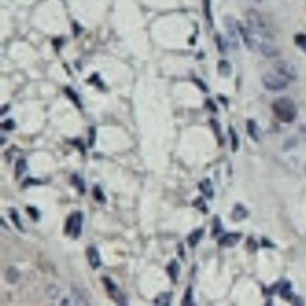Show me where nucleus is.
<instances>
[{"label": "nucleus", "mask_w": 306, "mask_h": 306, "mask_svg": "<svg viewBox=\"0 0 306 306\" xmlns=\"http://www.w3.org/2000/svg\"><path fill=\"white\" fill-rule=\"evenodd\" d=\"M247 28L250 32L258 36V38L266 40L272 35L271 26L263 14L256 10L251 9L246 14Z\"/></svg>", "instance_id": "1"}, {"label": "nucleus", "mask_w": 306, "mask_h": 306, "mask_svg": "<svg viewBox=\"0 0 306 306\" xmlns=\"http://www.w3.org/2000/svg\"><path fill=\"white\" fill-rule=\"evenodd\" d=\"M272 109L277 118L283 122L290 123L297 118V105L289 98H278L273 102Z\"/></svg>", "instance_id": "2"}, {"label": "nucleus", "mask_w": 306, "mask_h": 306, "mask_svg": "<svg viewBox=\"0 0 306 306\" xmlns=\"http://www.w3.org/2000/svg\"><path fill=\"white\" fill-rule=\"evenodd\" d=\"M264 87L268 91L279 92L285 90L288 86L289 82L286 78L275 73H266L261 78Z\"/></svg>", "instance_id": "3"}, {"label": "nucleus", "mask_w": 306, "mask_h": 306, "mask_svg": "<svg viewBox=\"0 0 306 306\" xmlns=\"http://www.w3.org/2000/svg\"><path fill=\"white\" fill-rule=\"evenodd\" d=\"M84 215L82 212L77 211L69 215L65 225V232L73 239H77L81 235L83 229Z\"/></svg>", "instance_id": "4"}, {"label": "nucleus", "mask_w": 306, "mask_h": 306, "mask_svg": "<svg viewBox=\"0 0 306 306\" xmlns=\"http://www.w3.org/2000/svg\"><path fill=\"white\" fill-rule=\"evenodd\" d=\"M274 68L275 72L286 78L288 82L295 81L297 78V68L287 60H279L275 64Z\"/></svg>", "instance_id": "5"}, {"label": "nucleus", "mask_w": 306, "mask_h": 306, "mask_svg": "<svg viewBox=\"0 0 306 306\" xmlns=\"http://www.w3.org/2000/svg\"><path fill=\"white\" fill-rule=\"evenodd\" d=\"M102 282L104 284V287H105L107 293L109 294L110 298L117 303L118 305H127L128 303L126 301V298H125L124 295L121 293L119 287H117V285L115 284L110 278L104 277L102 278Z\"/></svg>", "instance_id": "6"}, {"label": "nucleus", "mask_w": 306, "mask_h": 306, "mask_svg": "<svg viewBox=\"0 0 306 306\" xmlns=\"http://www.w3.org/2000/svg\"><path fill=\"white\" fill-rule=\"evenodd\" d=\"M86 257L88 259V262L90 264L92 268H99L102 265V260H101L100 254L97 251L96 247L91 246L89 247L86 251Z\"/></svg>", "instance_id": "7"}, {"label": "nucleus", "mask_w": 306, "mask_h": 306, "mask_svg": "<svg viewBox=\"0 0 306 306\" xmlns=\"http://www.w3.org/2000/svg\"><path fill=\"white\" fill-rule=\"evenodd\" d=\"M258 51L267 57H278L279 55V50L275 45H273L272 43H268L267 41H264L263 43L260 44Z\"/></svg>", "instance_id": "8"}, {"label": "nucleus", "mask_w": 306, "mask_h": 306, "mask_svg": "<svg viewBox=\"0 0 306 306\" xmlns=\"http://www.w3.org/2000/svg\"><path fill=\"white\" fill-rule=\"evenodd\" d=\"M242 238V235L236 233L227 234L221 237L219 240V244L223 247H233L238 244L240 239Z\"/></svg>", "instance_id": "9"}, {"label": "nucleus", "mask_w": 306, "mask_h": 306, "mask_svg": "<svg viewBox=\"0 0 306 306\" xmlns=\"http://www.w3.org/2000/svg\"><path fill=\"white\" fill-rule=\"evenodd\" d=\"M72 296H73L76 306H88L89 305L87 293L85 290H82L80 288H74Z\"/></svg>", "instance_id": "10"}, {"label": "nucleus", "mask_w": 306, "mask_h": 306, "mask_svg": "<svg viewBox=\"0 0 306 306\" xmlns=\"http://www.w3.org/2000/svg\"><path fill=\"white\" fill-rule=\"evenodd\" d=\"M180 269H181V267L178 263L177 260H175V259L172 260L166 267L168 275L174 283L177 282L178 276L180 274Z\"/></svg>", "instance_id": "11"}, {"label": "nucleus", "mask_w": 306, "mask_h": 306, "mask_svg": "<svg viewBox=\"0 0 306 306\" xmlns=\"http://www.w3.org/2000/svg\"><path fill=\"white\" fill-rule=\"evenodd\" d=\"M199 188L201 190V192L207 198V199H211L213 195H214V189L212 186V183H211L210 180L208 179H205L204 181L200 183Z\"/></svg>", "instance_id": "12"}, {"label": "nucleus", "mask_w": 306, "mask_h": 306, "mask_svg": "<svg viewBox=\"0 0 306 306\" xmlns=\"http://www.w3.org/2000/svg\"><path fill=\"white\" fill-rule=\"evenodd\" d=\"M202 235H203V230L202 229L195 230L194 232H192V234L189 235V237H188V244L190 245V247H192V248L196 247L197 244L200 243V241L202 238Z\"/></svg>", "instance_id": "13"}, {"label": "nucleus", "mask_w": 306, "mask_h": 306, "mask_svg": "<svg viewBox=\"0 0 306 306\" xmlns=\"http://www.w3.org/2000/svg\"><path fill=\"white\" fill-rule=\"evenodd\" d=\"M172 295L171 293H162L155 298L154 304L158 305V306H170L171 302H172Z\"/></svg>", "instance_id": "14"}, {"label": "nucleus", "mask_w": 306, "mask_h": 306, "mask_svg": "<svg viewBox=\"0 0 306 306\" xmlns=\"http://www.w3.org/2000/svg\"><path fill=\"white\" fill-rule=\"evenodd\" d=\"M72 184L76 187L78 192L84 194L86 192V183L85 181L82 179L78 174H73L71 176Z\"/></svg>", "instance_id": "15"}, {"label": "nucleus", "mask_w": 306, "mask_h": 306, "mask_svg": "<svg viewBox=\"0 0 306 306\" xmlns=\"http://www.w3.org/2000/svg\"><path fill=\"white\" fill-rule=\"evenodd\" d=\"M247 215H248V211L245 209V207L243 205L238 204L235 206L234 212H233V218L235 221L243 220Z\"/></svg>", "instance_id": "16"}, {"label": "nucleus", "mask_w": 306, "mask_h": 306, "mask_svg": "<svg viewBox=\"0 0 306 306\" xmlns=\"http://www.w3.org/2000/svg\"><path fill=\"white\" fill-rule=\"evenodd\" d=\"M27 170V163L24 159H19L17 160V162L15 163V167H14V174L16 179H19L24 172Z\"/></svg>", "instance_id": "17"}, {"label": "nucleus", "mask_w": 306, "mask_h": 306, "mask_svg": "<svg viewBox=\"0 0 306 306\" xmlns=\"http://www.w3.org/2000/svg\"><path fill=\"white\" fill-rule=\"evenodd\" d=\"M18 278H19V272L16 268L11 267V268L6 269L5 279H6L7 282L10 283V284H14L18 280Z\"/></svg>", "instance_id": "18"}, {"label": "nucleus", "mask_w": 306, "mask_h": 306, "mask_svg": "<svg viewBox=\"0 0 306 306\" xmlns=\"http://www.w3.org/2000/svg\"><path fill=\"white\" fill-rule=\"evenodd\" d=\"M247 130L250 136L254 139L258 140V128L254 120H249L247 123Z\"/></svg>", "instance_id": "19"}, {"label": "nucleus", "mask_w": 306, "mask_h": 306, "mask_svg": "<svg viewBox=\"0 0 306 306\" xmlns=\"http://www.w3.org/2000/svg\"><path fill=\"white\" fill-rule=\"evenodd\" d=\"M218 71L220 73L221 75L227 77L231 74L232 71V68L230 66L229 63L225 60H222L220 62L218 63Z\"/></svg>", "instance_id": "20"}, {"label": "nucleus", "mask_w": 306, "mask_h": 306, "mask_svg": "<svg viewBox=\"0 0 306 306\" xmlns=\"http://www.w3.org/2000/svg\"><path fill=\"white\" fill-rule=\"evenodd\" d=\"M11 212V214H10V216H11V219L13 221V223H14V225L17 227V229L21 230V231H23L24 230V226H23V224H22V222H21V219H20L19 214H18V212L15 210V209H11L10 210Z\"/></svg>", "instance_id": "21"}, {"label": "nucleus", "mask_w": 306, "mask_h": 306, "mask_svg": "<svg viewBox=\"0 0 306 306\" xmlns=\"http://www.w3.org/2000/svg\"><path fill=\"white\" fill-rule=\"evenodd\" d=\"M93 195H94L95 199H96V201H98V202H100V203H105V196H104V194H103V192L102 191V189H101L100 187L96 186L94 188V190H93Z\"/></svg>", "instance_id": "22"}, {"label": "nucleus", "mask_w": 306, "mask_h": 306, "mask_svg": "<svg viewBox=\"0 0 306 306\" xmlns=\"http://www.w3.org/2000/svg\"><path fill=\"white\" fill-rule=\"evenodd\" d=\"M295 42L297 43V46L306 53V34H300L296 36Z\"/></svg>", "instance_id": "23"}, {"label": "nucleus", "mask_w": 306, "mask_h": 306, "mask_svg": "<svg viewBox=\"0 0 306 306\" xmlns=\"http://www.w3.org/2000/svg\"><path fill=\"white\" fill-rule=\"evenodd\" d=\"M230 134L232 137V147H233V150H236L238 146H239V141H238V138H237V135L235 133L234 129H230Z\"/></svg>", "instance_id": "24"}, {"label": "nucleus", "mask_w": 306, "mask_h": 306, "mask_svg": "<svg viewBox=\"0 0 306 306\" xmlns=\"http://www.w3.org/2000/svg\"><path fill=\"white\" fill-rule=\"evenodd\" d=\"M182 305H187V306L193 305V303H192V291L191 287L188 288V290L186 291L185 297H184V299L182 302Z\"/></svg>", "instance_id": "25"}, {"label": "nucleus", "mask_w": 306, "mask_h": 306, "mask_svg": "<svg viewBox=\"0 0 306 306\" xmlns=\"http://www.w3.org/2000/svg\"><path fill=\"white\" fill-rule=\"evenodd\" d=\"M292 296L291 291H290V286L287 284L283 287L282 290H281V297L286 298V299H289Z\"/></svg>", "instance_id": "26"}, {"label": "nucleus", "mask_w": 306, "mask_h": 306, "mask_svg": "<svg viewBox=\"0 0 306 306\" xmlns=\"http://www.w3.org/2000/svg\"><path fill=\"white\" fill-rule=\"evenodd\" d=\"M66 92H67V96H69L72 100L74 101V102H75L77 106L80 107V102H79V100H78V97H77V95L73 92V90L69 89V88H67V89H66Z\"/></svg>", "instance_id": "27"}, {"label": "nucleus", "mask_w": 306, "mask_h": 306, "mask_svg": "<svg viewBox=\"0 0 306 306\" xmlns=\"http://www.w3.org/2000/svg\"><path fill=\"white\" fill-rule=\"evenodd\" d=\"M47 294H48L49 297L55 298V297H58V289L55 286L50 287H49V290H47Z\"/></svg>", "instance_id": "28"}, {"label": "nucleus", "mask_w": 306, "mask_h": 306, "mask_svg": "<svg viewBox=\"0 0 306 306\" xmlns=\"http://www.w3.org/2000/svg\"><path fill=\"white\" fill-rule=\"evenodd\" d=\"M194 206L198 207L200 210L203 211V212H206V204H205V202L201 200V198L200 199H198L196 201H195V203H194Z\"/></svg>", "instance_id": "29"}, {"label": "nucleus", "mask_w": 306, "mask_h": 306, "mask_svg": "<svg viewBox=\"0 0 306 306\" xmlns=\"http://www.w3.org/2000/svg\"><path fill=\"white\" fill-rule=\"evenodd\" d=\"M27 211H28L29 215L32 216V218L34 219V221L38 220L40 214H39L38 210H37L36 208H34V207H28V208H27Z\"/></svg>", "instance_id": "30"}, {"label": "nucleus", "mask_w": 306, "mask_h": 306, "mask_svg": "<svg viewBox=\"0 0 306 306\" xmlns=\"http://www.w3.org/2000/svg\"><path fill=\"white\" fill-rule=\"evenodd\" d=\"M96 140V129L91 128L89 129V147H93Z\"/></svg>", "instance_id": "31"}, {"label": "nucleus", "mask_w": 306, "mask_h": 306, "mask_svg": "<svg viewBox=\"0 0 306 306\" xmlns=\"http://www.w3.org/2000/svg\"><path fill=\"white\" fill-rule=\"evenodd\" d=\"M204 4H205V13L207 20L211 22V14H210V5H209V0H204Z\"/></svg>", "instance_id": "32"}, {"label": "nucleus", "mask_w": 306, "mask_h": 306, "mask_svg": "<svg viewBox=\"0 0 306 306\" xmlns=\"http://www.w3.org/2000/svg\"><path fill=\"white\" fill-rule=\"evenodd\" d=\"M3 128H4L5 130H11V129H14V121L12 120H5V122L3 123Z\"/></svg>", "instance_id": "33"}]
</instances>
